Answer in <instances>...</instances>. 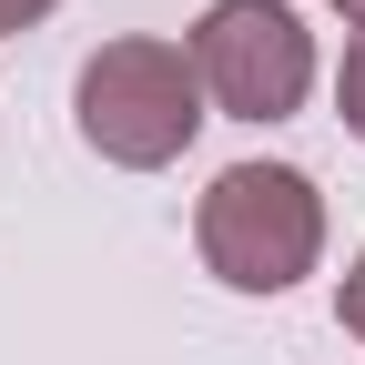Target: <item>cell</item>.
Listing matches in <instances>:
<instances>
[{
  "label": "cell",
  "instance_id": "obj_6",
  "mask_svg": "<svg viewBox=\"0 0 365 365\" xmlns=\"http://www.w3.org/2000/svg\"><path fill=\"white\" fill-rule=\"evenodd\" d=\"M51 11H61V0H0V41H11V31H41Z\"/></svg>",
  "mask_w": 365,
  "mask_h": 365
},
{
  "label": "cell",
  "instance_id": "obj_4",
  "mask_svg": "<svg viewBox=\"0 0 365 365\" xmlns=\"http://www.w3.org/2000/svg\"><path fill=\"white\" fill-rule=\"evenodd\" d=\"M335 112H345V132L365 143V31H345V61H335Z\"/></svg>",
  "mask_w": 365,
  "mask_h": 365
},
{
  "label": "cell",
  "instance_id": "obj_2",
  "mask_svg": "<svg viewBox=\"0 0 365 365\" xmlns=\"http://www.w3.org/2000/svg\"><path fill=\"white\" fill-rule=\"evenodd\" d=\"M71 122H81V143L102 153L112 173H163V163L193 153V132L213 122V102H203L193 51H182V41L122 31V41H102V51L81 61Z\"/></svg>",
  "mask_w": 365,
  "mask_h": 365
},
{
  "label": "cell",
  "instance_id": "obj_7",
  "mask_svg": "<svg viewBox=\"0 0 365 365\" xmlns=\"http://www.w3.org/2000/svg\"><path fill=\"white\" fill-rule=\"evenodd\" d=\"M325 11H345V21H355V31H365V0H325Z\"/></svg>",
  "mask_w": 365,
  "mask_h": 365
},
{
  "label": "cell",
  "instance_id": "obj_1",
  "mask_svg": "<svg viewBox=\"0 0 365 365\" xmlns=\"http://www.w3.org/2000/svg\"><path fill=\"white\" fill-rule=\"evenodd\" d=\"M193 254L223 294H294L325 264V193L304 163H223L193 203Z\"/></svg>",
  "mask_w": 365,
  "mask_h": 365
},
{
  "label": "cell",
  "instance_id": "obj_5",
  "mask_svg": "<svg viewBox=\"0 0 365 365\" xmlns=\"http://www.w3.org/2000/svg\"><path fill=\"white\" fill-rule=\"evenodd\" d=\"M335 325H345V335L365 345V254L345 264V284H335Z\"/></svg>",
  "mask_w": 365,
  "mask_h": 365
},
{
  "label": "cell",
  "instance_id": "obj_3",
  "mask_svg": "<svg viewBox=\"0 0 365 365\" xmlns=\"http://www.w3.org/2000/svg\"><path fill=\"white\" fill-rule=\"evenodd\" d=\"M182 51H193L203 102L234 122H294L314 91V31L294 21V0H213L182 31Z\"/></svg>",
  "mask_w": 365,
  "mask_h": 365
}]
</instances>
